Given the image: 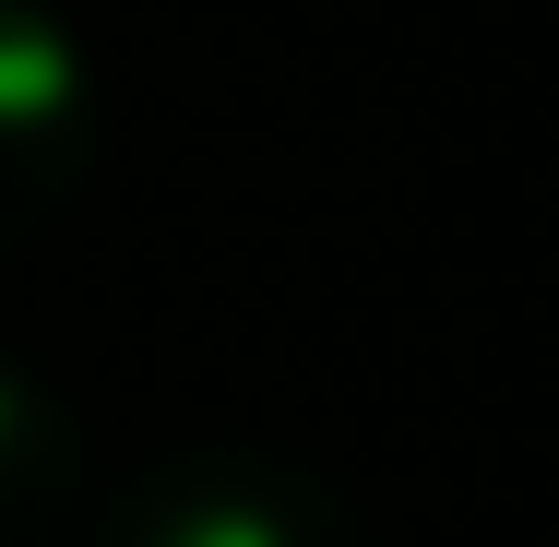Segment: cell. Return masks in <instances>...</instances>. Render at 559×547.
<instances>
[{
    "mask_svg": "<svg viewBox=\"0 0 559 547\" xmlns=\"http://www.w3.org/2000/svg\"><path fill=\"white\" fill-rule=\"evenodd\" d=\"M96 429L72 393L0 357V547H84L96 536Z\"/></svg>",
    "mask_w": 559,
    "mask_h": 547,
    "instance_id": "obj_3",
    "label": "cell"
},
{
    "mask_svg": "<svg viewBox=\"0 0 559 547\" xmlns=\"http://www.w3.org/2000/svg\"><path fill=\"white\" fill-rule=\"evenodd\" d=\"M84 155H96V84L72 24L48 0H0V250L60 226V203L84 191Z\"/></svg>",
    "mask_w": 559,
    "mask_h": 547,
    "instance_id": "obj_2",
    "label": "cell"
},
{
    "mask_svg": "<svg viewBox=\"0 0 559 547\" xmlns=\"http://www.w3.org/2000/svg\"><path fill=\"white\" fill-rule=\"evenodd\" d=\"M84 547H369V524L310 464L203 440V452H167L131 488H108Z\"/></svg>",
    "mask_w": 559,
    "mask_h": 547,
    "instance_id": "obj_1",
    "label": "cell"
}]
</instances>
